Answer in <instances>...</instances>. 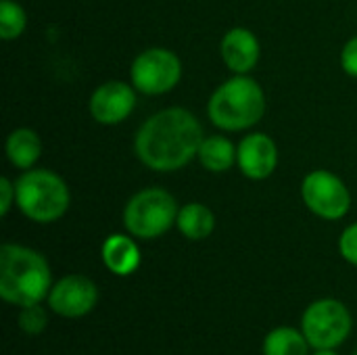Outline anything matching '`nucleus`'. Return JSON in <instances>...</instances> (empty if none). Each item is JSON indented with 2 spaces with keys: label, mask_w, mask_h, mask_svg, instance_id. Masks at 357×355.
<instances>
[{
  "label": "nucleus",
  "mask_w": 357,
  "mask_h": 355,
  "mask_svg": "<svg viewBox=\"0 0 357 355\" xmlns=\"http://www.w3.org/2000/svg\"><path fill=\"white\" fill-rule=\"evenodd\" d=\"M203 138V128L195 113L169 107L151 115L138 128L134 151L149 169L176 172L199 155Z\"/></svg>",
  "instance_id": "1"
},
{
  "label": "nucleus",
  "mask_w": 357,
  "mask_h": 355,
  "mask_svg": "<svg viewBox=\"0 0 357 355\" xmlns=\"http://www.w3.org/2000/svg\"><path fill=\"white\" fill-rule=\"evenodd\" d=\"M52 272L46 257L25 245L6 243L0 249V297L8 305L25 308L48 299Z\"/></svg>",
  "instance_id": "2"
},
{
  "label": "nucleus",
  "mask_w": 357,
  "mask_h": 355,
  "mask_svg": "<svg viewBox=\"0 0 357 355\" xmlns=\"http://www.w3.org/2000/svg\"><path fill=\"white\" fill-rule=\"evenodd\" d=\"M266 113L264 88L245 75L234 73L222 86L215 88L207 103V115L211 123L224 132H243L259 123Z\"/></svg>",
  "instance_id": "3"
},
{
  "label": "nucleus",
  "mask_w": 357,
  "mask_h": 355,
  "mask_svg": "<svg viewBox=\"0 0 357 355\" xmlns=\"http://www.w3.org/2000/svg\"><path fill=\"white\" fill-rule=\"evenodd\" d=\"M17 207L19 211L36 224H52L61 220L71 203V192L67 182L42 167L25 169L17 180Z\"/></svg>",
  "instance_id": "4"
},
{
  "label": "nucleus",
  "mask_w": 357,
  "mask_h": 355,
  "mask_svg": "<svg viewBox=\"0 0 357 355\" xmlns=\"http://www.w3.org/2000/svg\"><path fill=\"white\" fill-rule=\"evenodd\" d=\"M178 203L163 188L138 190L123 209V226L128 234L140 241L163 236L178 220Z\"/></svg>",
  "instance_id": "5"
},
{
  "label": "nucleus",
  "mask_w": 357,
  "mask_h": 355,
  "mask_svg": "<svg viewBox=\"0 0 357 355\" xmlns=\"http://www.w3.org/2000/svg\"><path fill=\"white\" fill-rule=\"evenodd\" d=\"M351 312L339 299H318L301 316V333L312 349H337L351 337Z\"/></svg>",
  "instance_id": "6"
},
{
  "label": "nucleus",
  "mask_w": 357,
  "mask_h": 355,
  "mask_svg": "<svg viewBox=\"0 0 357 355\" xmlns=\"http://www.w3.org/2000/svg\"><path fill=\"white\" fill-rule=\"evenodd\" d=\"M182 77V61L174 50L146 48L142 50L130 69L132 86L149 96H159L178 86Z\"/></svg>",
  "instance_id": "7"
},
{
  "label": "nucleus",
  "mask_w": 357,
  "mask_h": 355,
  "mask_svg": "<svg viewBox=\"0 0 357 355\" xmlns=\"http://www.w3.org/2000/svg\"><path fill=\"white\" fill-rule=\"evenodd\" d=\"M301 199L314 216L328 222L345 218L351 209L349 188L328 169H314L303 178Z\"/></svg>",
  "instance_id": "8"
},
{
  "label": "nucleus",
  "mask_w": 357,
  "mask_h": 355,
  "mask_svg": "<svg viewBox=\"0 0 357 355\" xmlns=\"http://www.w3.org/2000/svg\"><path fill=\"white\" fill-rule=\"evenodd\" d=\"M98 287L84 274H67L59 278L48 293V310L67 320H77L94 312L98 305Z\"/></svg>",
  "instance_id": "9"
},
{
  "label": "nucleus",
  "mask_w": 357,
  "mask_h": 355,
  "mask_svg": "<svg viewBox=\"0 0 357 355\" xmlns=\"http://www.w3.org/2000/svg\"><path fill=\"white\" fill-rule=\"evenodd\" d=\"M136 109V88L126 82H105L90 96V115L102 126L126 121Z\"/></svg>",
  "instance_id": "10"
},
{
  "label": "nucleus",
  "mask_w": 357,
  "mask_h": 355,
  "mask_svg": "<svg viewBox=\"0 0 357 355\" xmlns=\"http://www.w3.org/2000/svg\"><path fill=\"white\" fill-rule=\"evenodd\" d=\"M236 165L249 180H266L274 174L278 165V149L276 142L264 134L253 132L238 142Z\"/></svg>",
  "instance_id": "11"
},
{
  "label": "nucleus",
  "mask_w": 357,
  "mask_h": 355,
  "mask_svg": "<svg viewBox=\"0 0 357 355\" xmlns=\"http://www.w3.org/2000/svg\"><path fill=\"white\" fill-rule=\"evenodd\" d=\"M220 52H222V59H224L226 67L232 73L245 75L257 65L259 54H261V46H259L257 36L251 29L232 27L222 38Z\"/></svg>",
  "instance_id": "12"
},
{
  "label": "nucleus",
  "mask_w": 357,
  "mask_h": 355,
  "mask_svg": "<svg viewBox=\"0 0 357 355\" xmlns=\"http://www.w3.org/2000/svg\"><path fill=\"white\" fill-rule=\"evenodd\" d=\"M105 268L115 276H130L140 268L142 255L132 234H109L100 247Z\"/></svg>",
  "instance_id": "13"
},
{
  "label": "nucleus",
  "mask_w": 357,
  "mask_h": 355,
  "mask_svg": "<svg viewBox=\"0 0 357 355\" xmlns=\"http://www.w3.org/2000/svg\"><path fill=\"white\" fill-rule=\"evenodd\" d=\"M4 151H6V157H8L10 165L25 172V169H31L38 163V159L42 155V142H40V136L33 130L17 128V130H13L8 134Z\"/></svg>",
  "instance_id": "14"
},
{
  "label": "nucleus",
  "mask_w": 357,
  "mask_h": 355,
  "mask_svg": "<svg viewBox=\"0 0 357 355\" xmlns=\"http://www.w3.org/2000/svg\"><path fill=\"white\" fill-rule=\"evenodd\" d=\"M176 226L188 241H205L215 230V216L203 203H186L178 211Z\"/></svg>",
  "instance_id": "15"
},
{
  "label": "nucleus",
  "mask_w": 357,
  "mask_h": 355,
  "mask_svg": "<svg viewBox=\"0 0 357 355\" xmlns=\"http://www.w3.org/2000/svg\"><path fill=\"white\" fill-rule=\"evenodd\" d=\"M238 146L226 136H205L199 149V161L201 165L211 174H224L236 163Z\"/></svg>",
  "instance_id": "16"
},
{
  "label": "nucleus",
  "mask_w": 357,
  "mask_h": 355,
  "mask_svg": "<svg viewBox=\"0 0 357 355\" xmlns=\"http://www.w3.org/2000/svg\"><path fill=\"white\" fill-rule=\"evenodd\" d=\"M312 345L307 343L301 328L276 326L264 337V355H310Z\"/></svg>",
  "instance_id": "17"
},
{
  "label": "nucleus",
  "mask_w": 357,
  "mask_h": 355,
  "mask_svg": "<svg viewBox=\"0 0 357 355\" xmlns=\"http://www.w3.org/2000/svg\"><path fill=\"white\" fill-rule=\"evenodd\" d=\"M27 25L23 6L15 0H0V38L10 42L17 40Z\"/></svg>",
  "instance_id": "18"
},
{
  "label": "nucleus",
  "mask_w": 357,
  "mask_h": 355,
  "mask_svg": "<svg viewBox=\"0 0 357 355\" xmlns=\"http://www.w3.org/2000/svg\"><path fill=\"white\" fill-rule=\"evenodd\" d=\"M19 318H17V324L19 328L29 335V337H38L46 331L48 326V312L42 308V303H36V305H25V308H19Z\"/></svg>",
  "instance_id": "19"
},
{
  "label": "nucleus",
  "mask_w": 357,
  "mask_h": 355,
  "mask_svg": "<svg viewBox=\"0 0 357 355\" xmlns=\"http://www.w3.org/2000/svg\"><path fill=\"white\" fill-rule=\"evenodd\" d=\"M339 251L345 262H349L351 266H357V222L343 230V234L339 239Z\"/></svg>",
  "instance_id": "20"
},
{
  "label": "nucleus",
  "mask_w": 357,
  "mask_h": 355,
  "mask_svg": "<svg viewBox=\"0 0 357 355\" xmlns=\"http://www.w3.org/2000/svg\"><path fill=\"white\" fill-rule=\"evenodd\" d=\"M341 65H343V71H345L347 75L357 77V36H354V38L343 46Z\"/></svg>",
  "instance_id": "21"
},
{
  "label": "nucleus",
  "mask_w": 357,
  "mask_h": 355,
  "mask_svg": "<svg viewBox=\"0 0 357 355\" xmlns=\"http://www.w3.org/2000/svg\"><path fill=\"white\" fill-rule=\"evenodd\" d=\"M15 203H17L15 182H10L8 178H2L0 180V216H8V211Z\"/></svg>",
  "instance_id": "22"
},
{
  "label": "nucleus",
  "mask_w": 357,
  "mask_h": 355,
  "mask_svg": "<svg viewBox=\"0 0 357 355\" xmlns=\"http://www.w3.org/2000/svg\"><path fill=\"white\" fill-rule=\"evenodd\" d=\"M312 355H339V354H337V349H314V354Z\"/></svg>",
  "instance_id": "23"
},
{
  "label": "nucleus",
  "mask_w": 357,
  "mask_h": 355,
  "mask_svg": "<svg viewBox=\"0 0 357 355\" xmlns=\"http://www.w3.org/2000/svg\"><path fill=\"white\" fill-rule=\"evenodd\" d=\"M354 355H357V349H356V352H354Z\"/></svg>",
  "instance_id": "24"
}]
</instances>
